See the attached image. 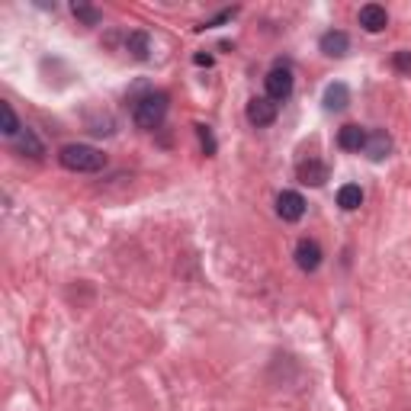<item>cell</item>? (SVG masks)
<instances>
[{
	"mask_svg": "<svg viewBox=\"0 0 411 411\" xmlns=\"http://www.w3.org/2000/svg\"><path fill=\"white\" fill-rule=\"evenodd\" d=\"M350 106V87L344 81H334L325 87V109L328 113H340V109Z\"/></svg>",
	"mask_w": 411,
	"mask_h": 411,
	"instance_id": "obj_10",
	"label": "cell"
},
{
	"mask_svg": "<svg viewBox=\"0 0 411 411\" xmlns=\"http://www.w3.org/2000/svg\"><path fill=\"white\" fill-rule=\"evenodd\" d=\"M295 263H299V270H305V273H315V270L321 267V248H318V241H312V238H302V241L295 244Z\"/></svg>",
	"mask_w": 411,
	"mask_h": 411,
	"instance_id": "obj_7",
	"label": "cell"
},
{
	"mask_svg": "<svg viewBox=\"0 0 411 411\" xmlns=\"http://www.w3.org/2000/svg\"><path fill=\"white\" fill-rule=\"evenodd\" d=\"M318 49L325 51L328 58H344L350 51V36L344 29H328L325 36L318 39Z\"/></svg>",
	"mask_w": 411,
	"mask_h": 411,
	"instance_id": "obj_8",
	"label": "cell"
},
{
	"mask_svg": "<svg viewBox=\"0 0 411 411\" xmlns=\"http://www.w3.org/2000/svg\"><path fill=\"white\" fill-rule=\"evenodd\" d=\"M0 119H4V135L6 138H16L19 132H23V126H19L16 113H13V106L6 100H0Z\"/></svg>",
	"mask_w": 411,
	"mask_h": 411,
	"instance_id": "obj_16",
	"label": "cell"
},
{
	"mask_svg": "<svg viewBox=\"0 0 411 411\" xmlns=\"http://www.w3.org/2000/svg\"><path fill=\"white\" fill-rule=\"evenodd\" d=\"M16 148L23 154H29V158H42V154H45V145L39 141V135L32 132V128H23V132H19V145Z\"/></svg>",
	"mask_w": 411,
	"mask_h": 411,
	"instance_id": "obj_15",
	"label": "cell"
},
{
	"mask_svg": "<svg viewBox=\"0 0 411 411\" xmlns=\"http://www.w3.org/2000/svg\"><path fill=\"white\" fill-rule=\"evenodd\" d=\"M196 135H199V141H203L206 154H215V138H212L209 126H196Z\"/></svg>",
	"mask_w": 411,
	"mask_h": 411,
	"instance_id": "obj_19",
	"label": "cell"
},
{
	"mask_svg": "<svg viewBox=\"0 0 411 411\" xmlns=\"http://www.w3.org/2000/svg\"><path fill=\"white\" fill-rule=\"evenodd\" d=\"M366 154H370L372 161H382L385 154L392 151V135L385 132V128H372L370 135H366V148H363Z\"/></svg>",
	"mask_w": 411,
	"mask_h": 411,
	"instance_id": "obj_11",
	"label": "cell"
},
{
	"mask_svg": "<svg viewBox=\"0 0 411 411\" xmlns=\"http://www.w3.org/2000/svg\"><path fill=\"white\" fill-rule=\"evenodd\" d=\"M295 177H299V183H305V186H321V183H328V177H331V167L318 158H308V161H299Z\"/></svg>",
	"mask_w": 411,
	"mask_h": 411,
	"instance_id": "obj_6",
	"label": "cell"
},
{
	"mask_svg": "<svg viewBox=\"0 0 411 411\" xmlns=\"http://www.w3.org/2000/svg\"><path fill=\"white\" fill-rule=\"evenodd\" d=\"M305 209H308L305 196L295 190H283L280 196H276V215H280L283 222H299V218L305 215Z\"/></svg>",
	"mask_w": 411,
	"mask_h": 411,
	"instance_id": "obj_4",
	"label": "cell"
},
{
	"mask_svg": "<svg viewBox=\"0 0 411 411\" xmlns=\"http://www.w3.org/2000/svg\"><path fill=\"white\" fill-rule=\"evenodd\" d=\"M338 206L344 212H353V209H360L363 206V190H360L357 183H344L338 190Z\"/></svg>",
	"mask_w": 411,
	"mask_h": 411,
	"instance_id": "obj_14",
	"label": "cell"
},
{
	"mask_svg": "<svg viewBox=\"0 0 411 411\" xmlns=\"http://www.w3.org/2000/svg\"><path fill=\"white\" fill-rule=\"evenodd\" d=\"M293 83H295V77H293V68L289 64H273V68L267 71V77H263V90H267V96L273 103H283V100H289L293 96Z\"/></svg>",
	"mask_w": 411,
	"mask_h": 411,
	"instance_id": "obj_3",
	"label": "cell"
},
{
	"mask_svg": "<svg viewBox=\"0 0 411 411\" xmlns=\"http://www.w3.org/2000/svg\"><path fill=\"white\" fill-rule=\"evenodd\" d=\"M58 161H61V167L71 173H96L106 167V154L93 145H81V141H77V145H64L61 151H58Z\"/></svg>",
	"mask_w": 411,
	"mask_h": 411,
	"instance_id": "obj_1",
	"label": "cell"
},
{
	"mask_svg": "<svg viewBox=\"0 0 411 411\" xmlns=\"http://www.w3.org/2000/svg\"><path fill=\"white\" fill-rule=\"evenodd\" d=\"M276 113H280V103H273L270 96H254L248 103V122L257 128H267L276 122Z\"/></svg>",
	"mask_w": 411,
	"mask_h": 411,
	"instance_id": "obj_5",
	"label": "cell"
},
{
	"mask_svg": "<svg viewBox=\"0 0 411 411\" xmlns=\"http://www.w3.org/2000/svg\"><path fill=\"white\" fill-rule=\"evenodd\" d=\"M357 19H360V26H363L366 32H382L385 26H389V13H385V6H379V4L360 6Z\"/></svg>",
	"mask_w": 411,
	"mask_h": 411,
	"instance_id": "obj_9",
	"label": "cell"
},
{
	"mask_svg": "<svg viewBox=\"0 0 411 411\" xmlns=\"http://www.w3.org/2000/svg\"><path fill=\"white\" fill-rule=\"evenodd\" d=\"M392 64H395V71H402V74H411V51H395Z\"/></svg>",
	"mask_w": 411,
	"mask_h": 411,
	"instance_id": "obj_18",
	"label": "cell"
},
{
	"mask_svg": "<svg viewBox=\"0 0 411 411\" xmlns=\"http://www.w3.org/2000/svg\"><path fill=\"white\" fill-rule=\"evenodd\" d=\"M126 49L132 51V58H138V61H145L148 51H151V39H148L145 29H135L126 36Z\"/></svg>",
	"mask_w": 411,
	"mask_h": 411,
	"instance_id": "obj_13",
	"label": "cell"
},
{
	"mask_svg": "<svg viewBox=\"0 0 411 411\" xmlns=\"http://www.w3.org/2000/svg\"><path fill=\"white\" fill-rule=\"evenodd\" d=\"M366 135H370L366 128H360V126H353V122H350V126H344L338 132V145L344 148V151H363V148H366Z\"/></svg>",
	"mask_w": 411,
	"mask_h": 411,
	"instance_id": "obj_12",
	"label": "cell"
},
{
	"mask_svg": "<svg viewBox=\"0 0 411 411\" xmlns=\"http://www.w3.org/2000/svg\"><path fill=\"white\" fill-rule=\"evenodd\" d=\"M71 10H74V16L81 19V23H87V26H96V23L103 19L100 10H93V6H87V4H74Z\"/></svg>",
	"mask_w": 411,
	"mask_h": 411,
	"instance_id": "obj_17",
	"label": "cell"
},
{
	"mask_svg": "<svg viewBox=\"0 0 411 411\" xmlns=\"http://www.w3.org/2000/svg\"><path fill=\"white\" fill-rule=\"evenodd\" d=\"M193 61H196V64H206V68H209V64H212V55H203V51H199Z\"/></svg>",
	"mask_w": 411,
	"mask_h": 411,
	"instance_id": "obj_20",
	"label": "cell"
},
{
	"mask_svg": "<svg viewBox=\"0 0 411 411\" xmlns=\"http://www.w3.org/2000/svg\"><path fill=\"white\" fill-rule=\"evenodd\" d=\"M167 116V93H161V90H151V93L138 96L132 106V119L138 128H145V132H154V128L164 122Z\"/></svg>",
	"mask_w": 411,
	"mask_h": 411,
	"instance_id": "obj_2",
	"label": "cell"
}]
</instances>
